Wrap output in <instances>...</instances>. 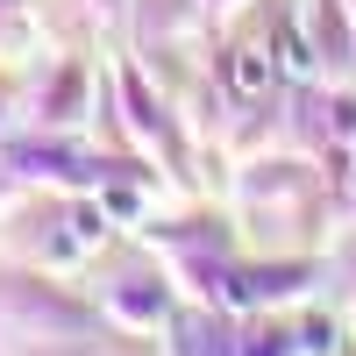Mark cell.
<instances>
[{
	"label": "cell",
	"mask_w": 356,
	"mask_h": 356,
	"mask_svg": "<svg viewBox=\"0 0 356 356\" xmlns=\"http://www.w3.org/2000/svg\"><path fill=\"white\" fill-rule=\"evenodd\" d=\"M278 86V57L264 50V43H235L228 50V93L235 100H264Z\"/></svg>",
	"instance_id": "cell-1"
},
{
	"label": "cell",
	"mask_w": 356,
	"mask_h": 356,
	"mask_svg": "<svg viewBox=\"0 0 356 356\" xmlns=\"http://www.w3.org/2000/svg\"><path fill=\"white\" fill-rule=\"evenodd\" d=\"M100 235H107V214H100V207H79V214H72V243H65V250H86V243H100Z\"/></svg>",
	"instance_id": "cell-3"
},
{
	"label": "cell",
	"mask_w": 356,
	"mask_h": 356,
	"mask_svg": "<svg viewBox=\"0 0 356 356\" xmlns=\"http://www.w3.org/2000/svg\"><path fill=\"white\" fill-rule=\"evenodd\" d=\"M0 8H8V0H0Z\"/></svg>",
	"instance_id": "cell-5"
},
{
	"label": "cell",
	"mask_w": 356,
	"mask_h": 356,
	"mask_svg": "<svg viewBox=\"0 0 356 356\" xmlns=\"http://www.w3.org/2000/svg\"><path fill=\"white\" fill-rule=\"evenodd\" d=\"M300 349H307V356H335V321H321V314H314V321H307V335H300Z\"/></svg>",
	"instance_id": "cell-4"
},
{
	"label": "cell",
	"mask_w": 356,
	"mask_h": 356,
	"mask_svg": "<svg viewBox=\"0 0 356 356\" xmlns=\"http://www.w3.org/2000/svg\"><path fill=\"white\" fill-rule=\"evenodd\" d=\"M271 57H278V79H314V43L300 22H278L271 29Z\"/></svg>",
	"instance_id": "cell-2"
}]
</instances>
